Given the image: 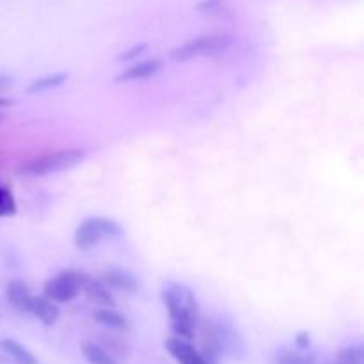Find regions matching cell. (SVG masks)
Wrapping results in <instances>:
<instances>
[{
	"label": "cell",
	"instance_id": "3957f363",
	"mask_svg": "<svg viewBox=\"0 0 364 364\" xmlns=\"http://www.w3.org/2000/svg\"><path fill=\"white\" fill-rule=\"evenodd\" d=\"M123 233V228L114 219H109V217H89V219L82 220L80 226L75 230L73 240L77 249L89 251V249L96 247L103 242L121 237Z\"/></svg>",
	"mask_w": 364,
	"mask_h": 364
},
{
	"label": "cell",
	"instance_id": "e0dca14e",
	"mask_svg": "<svg viewBox=\"0 0 364 364\" xmlns=\"http://www.w3.org/2000/svg\"><path fill=\"white\" fill-rule=\"evenodd\" d=\"M327 364H364V348L363 345H352V347L341 348L333 355Z\"/></svg>",
	"mask_w": 364,
	"mask_h": 364
},
{
	"label": "cell",
	"instance_id": "ac0fdd59",
	"mask_svg": "<svg viewBox=\"0 0 364 364\" xmlns=\"http://www.w3.org/2000/svg\"><path fill=\"white\" fill-rule=\"evenodd\" d=\"M16 213V201L9 188L0 187V219L13 217Z\"/></svg>",
	"mask_w": 364,
	"mask_h": 364
},
{
	"label": "cell",
	"instance_id": "d6986e66",
	"mask_svg": "<svg viewBox=\"0 0 364 364\" xmlns=\"http://www.w3.org/2000/svg\"><path fill=\"white\" fill-rule=\"evenodd\" d=\"M144 50H146V45H144V43H142V45L132 46L130 50H127V52H124L123 55H117L116 59H117V60H130V59H134V57L141 55V53L144 52Z\"/></svg>",
	"mask_w": 364,
	"mask_h": 364
},
{
	"label": "cell",
	"instance_id": "44dd1931",
	"mask_svg": "<svg viewBox=\"0 0 364 364\" xmlns=\"http://www.w3.org/2000/svg\"><path fill=\"white\" fill-rule=\"evenodd\" d=\"M11 87H13V77L0 71V92L7 91V89H11Z\"/></svg>",
	"mask_w": 364,
	"mask_h": 364
},
{
	"label": "cell",
	"instance_id": "52a82bcc",
	"mask_svg": "<svg viewBox=\"0 0 364 364\" xmlns=\"http://www.w3.org/2000/svg\"><path fill=\"white\" fill-rule=\"evenodd\" d=\"M162 70V60L160 59H148L135 63L132 66L124 68L116 77V82H135V80H144V78L155 77L159 71Z\"/></svg>",
	"mask_w": 364,
	"mask_h": 364
},
{
	"label": "cell",
	"instance_id": "8992f818",
	"mask_svg": "<svg viewBox=\"0 0 364 364\" xmlns=\"http://www.w3.org/2000/svg\"><path fill=\"white\" fill-rule=\"evenodd\" d=\"M166 348L178 364H206L203 359L201 352L196 350L194 345L188 340H183L180 336H173L166 341Z\"/></svg>",
	"mask_w": 364,
	"mask_h": 364
},
{
	"label": "cell",
	"instance_id": "9c48e42d",
	"mask_svg": "<svg viewBox=\"0 0 364 364\" xmlns=\"http://www.w3.org/2000/svg\"><path fill=\"white\" fill-rule=\"evenodd\" d=\"M82 291H84L85 297H87L92 304L100 306V308H114V306H116L112 294H110L109 288H107V284L103 283V281L84 277Z\"/></svg>",
	"mask_w": 364,
	"mask_h": 364
},
{
	"label": "cell",
	"instance_id": "6da1fadb",
	"mask_svg": "<svg viewBox=\"0 0 364 364\" xmlns=\"http://www.w3.org/2000/svg\"><path fill=\"white\" fill-rule=\"evenodd\" d=\"M162 301L169 313L174 336L191 341L199 322V302L196 294L183 283L167 281L162 287Z\"/></svg>",
	"mask_w": 364,
	"mask_h": 364
},
{
	"label": "cell",
	"instance_id": "2e32d148",
	"mask_svg": "<svg viewBox=\"0 0 364 364\" xmlns=\"http://www.w3.org/2000/svg\"><path fill=\"white\" fill-rule=\"evenodd\" d=\"M68 80V73H52V75H46V77L38 78V80L32 82L31 85L27 87L28 95H38V92H45L50 91V89H55L59 85H63L64 82Z\"/></svg>",
	"mask_w": 364,
	"mask_h": 364
},
{
	"label": "cell",
	"instance_id": "7c38bea8",
	"mask_svg": "<svg viewBox=\"0 0 364 364\" xmlns=\"http://www.w3.org/2000/svg\"><path fill=\"white\" fill-rule=\"evenodd\" d=\"M0 348H2L4 354H6L14 364H39L38 358H36L28 348H25L23 345L18 343L16 340L6 338V340L0 341Z\"/></svg>",
	"mask_w": 364,
	"mask_h": 364
},
{
	"label": "cell",
	"instance_id": "277c9868",
	"mask_svg": "<svg viewBox=\"0 0 364 364\" xmlns=\"http://www.w3.org/2000/svg\"><path fill=\"white\" fill-rule=\"evenodd\" d=\"M82 287H84V276L73 270H66L46 281L43 295L57 304H64V302L73 301L82 291Z\"/></svg>",
	"mask_w": 364,
	"mask_h": 364
},
{
	"label": "cell",
	"instance_id": "7a4b0ae2",
	"mask_svg": "<svg viewBox=\"0 0 364 364\" xmlns=\"http://www.w3.org/2000/svg\"><path fill=\"white\" fill-rule=\"evenodd\" d=\"M85 160V151L78 148L71 149H60V151L46 153V155L36 156V159L28 160L27 164L21 166V173L28 174V176H48V174L63 173V171H70L73 167L80 166Z\"/></svg>",
	"mask_w": 364,
	"mask_h": 364
},
{
	"label": "cell",
	"instance_id": "4fadbf2b",
	"mask_svg": "<svg viewBox=\"0 0 364 364\" xmlns=\"http://www.w3.org/2000/svg\"><path fill=\"white\" fill-rule=\"evenodd\" d=\"M92 318H95L100 326L109 327V329L112 331H121V333L128 331V327H130L127 316L121 315V313H117L116 309L112 308L95 309V311H92Z\"/></svg>",
	"mask_w": 364,
	"mask_h": 364
},
{
	"label": "cell",
	"instance_id": "8fae6325",
	"mask_svg": "<svg viewBox=\"0 0 364 364\" xmlns=\"http://www.w3.org/2000/svg\"><path fill=\"white\" fill-rule=\"evenodd\" d=\"M6 297L14 309L28 313V309H31L32 297H34V295L31 294V290H28L27 284L21 283V281H13V283H9V287H7Z\"/></svg>",
	"mask_w": 364,
	"mask_h": 364
},
{
	"label": "cell",
	"instance_id": "ffe728a7",
	"mask_svg": "<svg viewBox=\"0 0 364 364\" xmlns=\"http://www.w3.org/2000/svg\"><path fill=\"white\" fill-rule=\"evenodd\" d=\"M295 343H297V348H301V350H308L309 345H311V338H309V334L306 331H301L295 336Z\"/></svg>",
	"mask_w": 364,
	"mask_h": 364
},
{
	"label": "cell",
	"instance_id": "ba28073f",
	"mask_svg": "<svg viewBox=\"0 0 364 364\" xmlns=\"http://www.w3.org/2000/svg\"><path fill=\"white\" fill-rule=\"evenodd\" d=\"M103 283L114 290L124 291V294H135L139 290V279L134 274L123 269H109L103 272Z\"/></svg>",
	"mask_w": 364,
	"mask_h": 364
},
{
	"label": "cell",
	"instance_id": "30bf717a",
	"mask_svg": "<svg viewBox=\"0 0 364 364\" xmlns=\"http://www.w3.org/2000/svg\"><path fill=\"white\" fill-rule=\"evenodd\" d=\"M28 313H32L38 320H41L45 326H52V323H55L57 318H59V308L55 306V302L50 301L45 295H38V297L34 295V297H32Z\"/></svg>",
	"mask_w": 364,
	"mask_h": 364
},
{
	"label": "cell",
	"instance_id": "5bb4252c",
	"mask_svg": "<svg viewBox=\"0 0 364 364\" xmlns=\"http://www.w3.org/2000/svg\"><path fill=\"white\" fill-rule=\"evenodd\" d=\"M80 350L89 364H119L105 347L95 341H82Z\"/></svg>",
	"mask_w": 364,
	"mask_h": 364
},
{
	"label": "cell",
	"instance_id": "5b68a950",
	"mask_svg": "<svg viewBox=\"0 0 364 364\" xmlns=\"http://www.w3.org/2000/svg\"><path fill=\"white\" fill-rule=\"evenodd\" d=\"M228 45H230L228 36H199V38L191 39V41L174 48L171 52V57L174 60H188L196 59V57L215 55V53L223 52Z\"/></svg>",
	"mask_w": 364,
	"mask_h": 364
},
{
	"label": "cell",
	"instance_id": "9a60e30c",
	"mask_svg": "<svg viewBox=\"0 0 364 364\" xmlns=\"http://www.w3.org/2000/svg\"><path fill=\"white\" fill-rule=\"evenodd\" d=\"M274 361H276V364H320L318 355L308 350H301V348H297V350H290V348L281 350Z\"/></svg>",
	"mask_w": 364,
	"mask_h": 364
}]
</instances>
